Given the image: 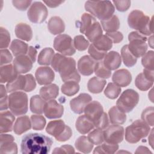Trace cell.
<instances>
[{
    "mask_svg": "<svg viewBox=\"0 0 154 154\" xmlns=\"http://www.w3.org/2000/svg\"><path fill=\"white\" fill-rule=\"evenodd\" d=\"M53 144L52 138L42 134L30 133L22 140L20 149L22 153L47 154Z\"/></svg>",
    "mask_w": 154,
    "mask_h": 154,
    "instance_id": "obj_1",
    "label": "cell"
},
{
    "mask_svg": "<svg viewBox=\"0 0 154 154\" xmlns=\"http://www.w3.org/2000/svg\"><path fill=\"white\" fill-rule=\"evenodd\" d=\"M51 64L53 69L59 73L63 82L80 81L81 76L76 68V61L73 58L57 53L54 55Z\"/></svg>",
    "mask_w": 154,
    "mask_h": 154,
    "instance_id": "obj_2",
    "label": "cell"
},
{
    "mask_svg": "<svg viewBox=\"0 0 154 154\" xmlns=\"http://www.w3.org/2000/svg\"><path fill=\"white\" fill-rule=\"evenodd\" d=\"M129 27L137 30L144 35L153 34V20L142 11L135 10L132 11L128 17Z\"/></svg>",
    "mask_w": 154,
    "mask_h": 154,
    "instance_id": "obj_3",
    "label": "cell"
},
{
    "mask_svg": "<svg viewBox=\"0 0 154 154\" xmlns=\"http://www.w3.org/2000/svg\"><path fill=\"white\" fill-rule=\"evenodd\" d=\"M85 10L100 20L110 18L115 11L112 2L109 1H87L85 3Z\"/></svg>",
    "mask_w": 154,
    "mask_h": 154,
    "instance_id": "obj_4",
    "label": "cell"
},
{
    "mask_svg": "<svg viewBox=\"0 0 154 154\" xmlns=\"http://www.w3.org/2000/svg\"><path fill=\"white\" fill-rule=\"evenodd\" d=\"M150 126L141 120L134 121L125 129V140L129 143H138L150 132Z\"/></svg>",
    "mask_w": 154,
    "mask_h": 154,
    "instance_id": "obj_5",
    "label": "cell"
},
{
    "mask_svg": "<svg viewBox=\"0 0 154 154\" xmlns=\"http://www.w3.org/2000/svg\"><path fill=\"white\" fill-rule=\"evenodd\" d=\"M8 108L14 116L26 114L28 109L27 94L23 91L12 92L8 96Z\"/></svg>",
    "mask_w": 154,
    "mask_h": 154,
    "instance_id": "obj_6",
    "label": "cell"
},
{
    "mask_svg": "<svg viewBox=\"0 0 154 154\" xmlns=\"http://www.w3.org/2000/svg\"><path fill=\"white\" fill-rule=\"evenodd\" d=\"M36 87L35 80L31 74L25 75H19L17 77L6 85V88L8 93H12L20 90L30 92L34 90Z\"/></svg>",
    "mask_w": 154,
    "mask_h": 154,
    "instance_id": "obj_7",
    "label": "cell"
},
{
    "mask_svg": "<svg viewBox=\"0 0 154 154\" xmlns=\"http://www.w3.org/2000/svg\"><path fill=\"white\" fill-rule=\"evenodd\" d=\"M128 40L129 42V44L128 45V49L136 58L143 57L146 53L147 38L146 35L138 31H132L129 34Z\"/></svg>",
    "mask_w": 154,
    "mask_h": 154,
    "instance_id": "obj_8",
    "label": "cell"
},
{
    "mask_svg": "<svg viewBox=\"0 0 154 154\" xmlns=\"http://www.w3.org/2000/svg\"><path fill=\"white\" fill-rule=\"evenodd\" d=\"M138 93L132 89L125 90L116 102V106L122 111L129 112L133 110L139 101Z\"/></svg>",
    "mask_w": 154,
    "mask_h": 154,
    "instance_id": "obj_9",
    "label": "cell"
},
{
    "mask_svg": "<svg viewBox=\"0 0 154 154\" xmlns=\"http://www.w3.org/2000/svg\"><path fill=\"white\" fill-rule=\"evenodd\" d=\"M54 48L64 56H71L76 52L72 38L67 34L57 35L54 40Z\"/></svg>",
    "mask_w": 154,
    "mask_h": 154,
    "instance_id": "obj_10",
    "label": "cell"
},
{
    "mask_svg": "<svg viewBox=\"0 0 154 154\" xmlns=\"http://www.w3.org/2000/svg\"><path fill=\"white\" fill-rule=\"evenodd\" d=\"M48 14L46 7L40 1L32 2L27 12L28 18L34 23H43L46 19Z\"/></svg>",
    "mask_w": 154,
    "mask_h": 154,
    "instance_id": "obj_11",
    "label": "cell"
},
{
    "mask_svg": "<svg viewBox=\"0 0 154 154\" xmlns=\"http://www.w3.org/2000/svg\"><path fill=\"white\" fill-rule=\"evenodd\" d=\"M124 128L118 125H108L103 131L104 141L109 143L119 144L123 140Z\"/></svg>",
    "mask_w": 154,
    "mask_h": 154,
    "instance_id": "obj_12",
    "label": "cell"
},
{
    "mask_svg": "<svg viewBox=\"0 0 154 154\" xmlns=\"http://www.w3.org/2000/svg\"><path fill=\"white\" fill-rule=\"evenodd\" d=\"M85 115L93 123L95 126L103 117L105 112L102 105L96 100L91 101L84 108Z\"/></svg>",
    "mask_w": 154,
    "mask_h": 154,
    "instance_id": "obj_13",
    "label": "cell"
},
{
    "mask_svg": "<svg viewBox=\"0 0 154 154\" xmlns=\"http://www.w3.org/2000/svg\"><path fill=\"white\" fill-rule=\"evenodd\" d=\"M92 100L91 96L87 93H81L70 101V108L73 112L78 114H82L85 107Z\"/></svg>",
    "mask_w": 154,
    "mask_h": 154,
    "instance_id": "obj_14",
    "label": "cell"
},
{
    "mask_svg": "<svg viewBox=\"0 0 154 154\" xmlns=\"http://www.w3.org/2000/svg\"><path fill=\"white\" fill-rule=\"evenodd\" d=\"M35 77L39 85H48L54 80L55 73L51 67L42 66L37 69Z\"/></svg>",
    "mask_w": 154,
    "mask_h": 154,
    "instance_id": "obj_15",
    "label": "cell"
},
{
    "mask_svg": "<svg viewBox=\"0 0 154 154\" xmlns=\"http://www.w3.org/2000/svg\"><path fill=\"white\" fill-rule=\"evenodd\" d=\"M64 112V107L55 100L52 99L46 102L44 108L45 116L49 119L60 118Z\"/></svg>",
    "mask_w": 154,
    "mask_h": 154,
    "instance_id": "obj_16",
    "label": "cell"
},
{
    "mask_svg": "<svg viewBox=\"0 0 154 154\" xmlns=\"http://www.w3.org/2000/svg\"><path fill=\"white\" fill-rule=\"evenodd\" d=\"M13 63L17 73L23 74L26 73L31 70L33 62L26 54L16 57Z\"/></svg>",
    "mask_w": 154,
    "mask_h": 154,
    "instance_id": "obj_17",
    "label": "cell"
},
{
    "mask_svg": "<svg viewBox=\"0 0 154 154\" xmlns=\"http://www.w3.org/2000/svg\"><path fill=\"white\" fill-rule=\"evenodd\" d=\"M96 62L89 55L82 56L78 61V70L84 76H90L93 72Z\"/></svg>",
    "mask_w": 154,
    "mask_h": 154,
    "instance_id": "obj_18",
    "label": "cell"
},
{
    "mask_svg": "<svg viewBox=\"0 0 154 154\" xmlns=\"http://www.w3.org/2000/svg\"><path fill=\"white\" fill-rule=\"evenodd\" d=\"M112 82L119 87H125L129 85L132 81V75L129 70L122 69L116 71L112 77Z\"/></svg>",
    "mask_w": 154,
    "mask_h": 154,
    "instance_id": "obj_19",
    "label": "cell"
},
{
    "mask_svg": "<svg viewBox=\"0 0 154 154\" xmlns=\"http://www.w3.org/2000/svg\"><path fill=\"white\" fill-rule=\"evenodd\" d=\"M104 66L109 70L117 69L121 65L122 58L119 53L116 51H110L106 54L103 58Z\"/></svg>",
    "mask_w": 154,
    "mask_h": 154,
    "instance_id": "obj_20",
    "label": "cell"
},
{
    "mask_svg": "<svg viewBox=\"0 0 154 154\" xmlns=\"http://www.w3.org/2000/svg\"><path fill=\"white\" fill-rule=\"evenodd\" d=\"M15 120L14 114L9 111L0 113V132L1 134L12 131L13 125Z\"/></svg>",
    "mask_w": 154,
    "mask_h": 154,
    "instance_id": "obj_21",
    "label": "cell"
},
{
    "mask_svg": "<svg viewBox=\"0 0 154 154\" xmlns=\"http://www.w3.org/2000/svg\"><path fill=\"white\" fill-rule=\"evenodd\" d=\"M66 127L67 125L62 120H52L48 123L46 128V131L57 140L63 134Z\"/></svg>",
    "mask_w": 154,
    "mask_h": 154,
    "instance_id": "obj_22",
    "label": "cell"
},
{
    "mask_svg": "<svg viewBox=\"0 0 154 154\" xmlns=\"http://www.w3.org/2000/svg\"><path fill=\"white\" fill-rule=\"evenodd\" d=\"M19 74L15 70L14 66L10 64L2 66L0 69V82L1 83L10 82L14 80Z\"/></svg>",
    "mask_w": 154,
    "mask_h": 154,
    "instance_id": "obj_23",
    "label": "cell"
},
{
    "mask_svg": "<svg viewBox=\"0 0 154 154\" xmlns=\"http://www.w3.org/2000/svg\"><path fill=\"white\" fill-rule=\"evenodd\" d=\"M32 127L31 121L27 116L18 117L13 126L14 132L17 135H21L29 130Z\"/></svg>",
    "mask_w": 154,
    "mask_h": 154,
    "instance_id": "obj_24",
    "label": "cell"
},
{
    "mask_svg": "<svg viewBox=\"0 0 154 154\" xmlns=\"http://www.w3.org/2000/svg\"><path fill=\"white\" fill-rule=\"evenodd\" d=\"M77 131L81 134H86L94 128L93 123L84 114L80 116L75 123Z\"/></svg>",
    "mask_w": 154,
    "mask_h": 154,
    "instance_id": "obj_25",
    "label": "cell"
},
{
    "mask_svg": "<svg viewBox=\"0 0 154 154\" xmlns=\"http://www.w3.org/2000/svg\"><path fill=\"white\" fill-rule=\"evenodd\" d=\"M17 38L29 42L32 37V31L31 26L25 23H19L17 24L14 29Z\"/></svg>",
    "mask_w": 154,
    "mask_h": 154,
    "instance_id": "obj_26",
    "label": "cell"
},
{
    "mask_svg": "<svg viewBox=\"0 0 154 154\" xmlns=\"http://www.w3.org/2000/svg\"><path fill=\"white\" fill-rule=\"evenodd\" d=\"M48 28L51 34L57 35L64 31L65 24L63 19L60 17L53 16L48 21Z\"/></svg>",
    "mask_w": 154,
    "mask_h": 154,
    "instance_id": "obj_27",
    "label": "cell"
},
{
    "mask_svg": "<svg viewBox=\"0 0 154 154\" xmlns=\"http://www.w3.org/2000/svg\"><path fill=\"white\" fill-rule=\"evenodd\" d=\"M40 96L45 100L55 99L59 94V88L55 84H50L40 89Z\"/></svg>",
    "mask_w": 154,
    "mask_h": 154,
    "instance_id": "obj_28",
    "label": "cell"
},
{
    "mask_svg": "<svg viewBox=\"0 0 154 154\" xmlns=\"http://www.w3.org/2000/svg\"><path fill=\"white\" fill-rule=\"evenodd\" d=\"M108 116L110 122L113 125H122L126 120V114L120 110L116 106H114L109 109Z\"/></svg>",
    "mask_w": 154,
    "mask_h": 154,
    "instance_id": "obj_29",
    "label": "cell"
},
{
    "mask_svg": "<svg viewBox=\"0 0 154 154\" xmlns=\"http://www.w3.org/2000/svg\"><path fill=\"white\" fill-rule=\"evenodd\" d=\"M46 102L40 95H34L30 99L29 108L32 112L41 114L44 112Z\"/></svg>",
    "mask_w": 154,
    "mask_h": 154,
    "instance_id": "obj_30",
    "label": "cell"
},
{
    "mask_svg": "<svg viewBox=\"0 0 154 154\" xmlns=\"http://www.w3.org/2000/svg\"><path fill=\"white\" fill-rule=\"evenodd\" d=\"M106 81L105 79L94 76L91 78L87 83V88L92 93L97 94L102 91Z\"/></svg>",
    "mask_w": 154,
    "mask_h": 154,
    "instance_id": "obj_31",
    "label": "cell"
},
{
    "mask_svg": "<svg viewBox=\"0 0 154 154\" xmlns=\"http://www.w3.org/2000/svg\"><path fill=\"white\" fill-rule=\"evenodd\" d=\"M28 45L27 43L18 39H14L11 43L10 49L15 57L26 55L28 50Z\"/></svg>",
    "mask_w": 154,
    "mask_h": 154,
    "instance_id": "obj_32",
    "label": "cell"
},
{
    "mask_svg": "<svg viewBox=\"0 0 154 154\" xmlns=\"http://www.w3.org/2000/svg\"><path fill=\"white\" fill-rule=\"evenodd\" d=\"M100 23L102 28L106 32L117 31L120 27L119 19L116 15L112 16L106 20H100Z\"/></svg>",
    "mask_w": 154,
    "mask_h": 154,
    "instance_id": "obj_33",
    "label": "cell"
},
{
    "mask_svg": "<svg viewBox=\"0 0 154 154\" xmlns=\"http://www.w3.org/2000/svg\"><path fill=\"white\" fill-rule=\"evenodd\" d=\"M93 144H92L88 139V138L84 135L79 137L75 141L76 149L84 153H89L91 152L93 148Z\"/></svg>",
    "mask_w": 154,
    "mask_h": 154,
    "instance_id": "obj_34",
    "label": "cell"
},
{
    "mask_svg": "<svg viewBox=\"0 0 154 154\" xmlns=\"http://www.w3.org/2000/svg\"><path fill=\"white\" fill-rule=\"evenodd\" d=\"M101 25L99 22H95L84 34L89 41L93 43L100 38L103 34Z\"/></svg>",
    "mask_w": 154,
    "mask_h": 154,
    "instance_id": "obj_35",
    "label": "cell"
},
{
    "mask_svg": "<svg viewBox=\"0 0 154 154\" xmlns=\"http://www.w3.org/2000/svg\"><path fill=\"white\" fill-rule=\"evenodd\" d=\"M96 18L89 13H84L81 18L80 22H79L78 25L79 27V31L82 34H85L87 29H88L95 22H96Z\"/></svg>",
    "mask_w": 154,
    "mask_h": 154,
    "instance_id": "obj_36",
    "label": "cell"
},
{
    "mask_svg": "<svg viewBox=\"0 0 154 154\" xmlns=\"http://www.w3.org/2000/svg\"><path fill=\"white\" fill-rule=\"evenodd\" d=\"M55 55L54 51L51 48H45L42 49L38 56V63L40 65L48 66L51 64Z\"/></svg>",
    "mask_w": 154,
    "mask_h": 154,
    "instance_id": "obj_37",
    "label": "cell"
},
{
    "mask_svg": "<svg viewBox=\"0 0 154 154\" xmlns=\"http://www.w3.org/2000/svg\"><path fill=\"white\" fill-rule=\"evenodd\" d=\"M153 84V81L146 77L143 73L138 74L135 80V85L137 88L141 91H147Z\"/></svg>",
    "mask_w": 154,
    "mask_h": 154,
    "instance_id": "obj_38",
    "label": "cell"
},
{
    "mask_svg": "<svg viewBox=\"0 0 154 154\" xmlns=\"http://www.w3.org/2000/svg\"><path fill=\"white\" fill-rule=\"evenodd\" d=\"M92 44L98 50L106 52L110 50L112 46V41L106 34L102 35L100 38L92 43Z\"/></svg>",
    "mask_w": 154,
    "mask_h": 154,
    "instance_id": "obj_39",
    "label": "cell"
},
{
    "mask_svg": "<svg viewBox=\"0 0 154 154\" xmlns=\"http://www.w3.org/2000/svg\"><path fill=\"white\" fill-rule=\"evenodd\" d=\"M61 90L64 94L67 96H72L79 91V85L78 82L75 81H66L62 85Z\"/></svg>",
    "mask_w": 154,
    "mask_h": 154,
    "instance_id": "obj_40",
    "label": "cell"
},
{
    "mask_svg": "<svg viewBox=\"0 0 154 154\" xmlns=\"http://www.w3.org/2000/svg\"><path fill=\"white\" fill-rule=\"evenodd\" d=\"M121 56L124 64L128 67L134 66L137 61V58L134 56L129 51L128 45L122 47L121 49Z\"/></svg>",
    "mask_w": 154,
    "mask_h": 154,
    "instance_id": "obj_41",
    "label": "cell"
},
{
    "mask_svg": "<svg viewBox=\"0 0 154 154\" xmlns=\"http://www.w3.org/2000/svg\"><path fill=\"white\" fill-rule=\"evenodd\" d=\"M119 149L118 144L109 143L105 142L102 143L101 145L96 147L93 153H106V154H112L116 152Z\"/></svg>",
    "mask_w": 154,
    "mask_h": 154,
    "instance_id": "obj_42",
    "label": "cell"
},
{
    "mask_svg": "<svg viewBox=\"0 0 154 154\" xmlns=\"http://www.w3.org/2000/svg\"><path fill=\"white\" fill-rule=\"evenodd\" d=\"M94 72L97 77L104 79L109 78L111 75V71L108 69L104 66L102 60L96 62L94 66Z\"/></svg>",
    "mask_w": 154,
    "mask_h": 154,
    "instance_id": "obj_43",
    "label": "cell"
},
{
    "mask_svg": "<svg viewBox=\"0 0 154 154\" xmlns=\"http://www.w3.org/2000/svg\"><path fill=\"white\" fill-rule=\"evenodd\" d=\"M121 87L114 84L109 82L106 88L104 90L105 95L109 99H116L121 93Z\"/></svg>",
    "mask_w": 154,
    "mask_h": 154,
    "instance_id": "obj_44",
    "label": "cell"
},
{
    "mask_svg": "<svg viewBox=\"0 0 154 154\" xmlns=\"http://www.w3.org/2000/svg\"><path fill=\"white\" fill-rule=\"evenodd\" d=\"M87 138L88 140L94 145L101 144L104 141L103 131L96 128L89 133Z\"/></svg>",
    "mask_w": 154,
    "mask_h": 154,
    "instance_id": "obj_45",
    "label": "cell"
},
{
    "mask_svg": "<svg viewBox=\"0 0 154 154\" xmlns=\"http://www.w3.org/2000/svg\"><path fill=\"white\" fill-rule=\"evenodd\" d=\"M32 128L34 130H43L46 125V120L42 115H32L31 116Z\"/></svg>",
    "mask_w": 154,
    "mask_h": 154,
    "instance_id": "obj_46",
    "label": "cell"
},
{
    "mask_svg": "<svg viewBox=\"0 0 154 154\" xmlns=\"http://www.w3.org/2000/svg\"><path fill=\"white\" fill-rule=\"evenodd\" d=\"M73 45L76 49L79 51H83L88 48L90 43L82 35H78L74 37Z\"/></svg>",
    "mask_w": 154,
    "mask_h": 154,
    "instance_id": "obj_47",
    "label": "cell"
},
{
    "mask_svg": "<svg viewBox=\"0 0 154 154\" xmlns=\"http://www.w3.org/2000/svg\"><path fill=\"white\" fill-rule=\"evenodd\" d=\"M153 57L154 52L153 51L147 52L142 57L141 63L145 69L153 70Z\"/></svg>",
    "mask_w": 154,
    "mask_h": 154,
    "instance_id": "obj_48",
    "label": "cell"
},
{
    "mask_svg": "<svg viewBox=\"0 0 154 154\" xmlns=\"http://www.w3.org/2000/svg\"><path fill=\"white\" fill-rule=\"evenodd\" d=\"M10 35L7 29L0 28V48L1 49H6L10 45Z\"/></svg>",
    "mask_w": 154,
    "mask_h": 154,
    "instance_id": "obj_49",
    "label": "cell"
},
{
    "mask_svg": "<svg viewBox=\"0 0 154 154\" xmlns=\"http://www.w3.org/2000/svg\"><path fill=\"white\" fill-rule=\"evenodd\" d=\"M153 107L149 106L144 109L141 114L142 120L151 126H153Z\"/></svg>",
    "mask_w": 154,
    "mask_h": 154,
    "instance_id": "obj_50",
    "label": "cell"
},
{
    "mask_svg": "<svg viewBox=\"0 0 154 154\" xmlns=\"http://www.w3.org/2000/svg\"><path fill=\"white\" fill-rule=\"evenodd\" d=\"M0 153H17V146L14 141L0 145Z\"/></svg>",
    "mask_w": 154,
    "mask_h": 154,
    "instance_id": "obj_51",
    "label": "cell"
},
{
    "mask_svg": "<svg viewBox=\"0 0 154 154\" xmlns=\"http://www.w3.org/2000/svg\"><path fill=\"white\" fill-rule=\"evenodd\" d=\"M88 52L93 59H94L95 61H102L106 54V52H103L96 49L93 44H91L89 46Z\"/></svg>",
    "mask_w": 154,
    "mask_h": 154,
    "instance_id": "obj_52",
    "label": "cell"
},
{
    "mask_svg": "<svg viewBox=\"0 0 154 154\" xmlns=\"http://www.w3.org/2000/svg\"><path fill=\"white\" fill-rule=\"evenodd\" d=\"M114 5L116 7V9L121 12H124L127 11L129 8L131 7V2L129 0H124V1H113Z\"/></svg>",
    "mask_w": 154,
    "mask_h": 154,
    "instance_id": "obj_53",
    "label": "cell"
},
{
    "mask_svg": "<svg viewBox=\"0 0 154 154\" xmlns=\"http://www.w3.org/2000/svg\"><path fill=\"white\" fill-rule=\"evenodd\" d=\"M1 66L5 65L11 63L13 60V57L10 51L7 49H1Z\"/></svg>",
    "mask_w": 154,
    "mask_h": 154,
    "instance_id": "obj_54",
    "label": "cell"
},
{
    "mask_svg": "<svg viewBox=\"0 0 154 154\" xmlns=\"http://www.w3.org/2000/svg\"><path fill=\"white\" fill-rule=\"evenodd\" d=\"M12 3L14 7H15L17 10L20 11L26 10L29 6L32 3V1H20V0H13Z\"/></svg>",
    "mask_w": 154,
    "mask_h": 154,
    "instance_id": "obj_55",
    "label": "cell"
},
{
    "mask_svg": "<svg viewBox=\"0 0 154 154\" xmlns=\"http://www.w3.org/2000/svg\"><path fill=\"white\" fill-rule=\"evenodd\" d=\"M106 35L111 39L112 42L114 43H119L121 42L123 38V35L122 33L117 31L112 32H106Z\"/></svg>",
    "mask_w": 154,
    "mask_h": 154,
    "instance_id": "obj_56",
    "label": "cell"
},
{
    "mask_svg": "<svg viewBox=\"0 0 154 154\" xmlns=\"http://www.w3.org/2000/svg\"><path fill=\"white\" fill-rule=\"evenodd\" d=\"M75 153V149L72 146L66 144V145H63L60 147L55 148L52 152V153Z\"/></svg>",
    "mask_w": 154,
    "mask_h": 154,
    "instance_id": "obj_57",
    "label": "cell"
},
{
    "mask_svg": "<svg viewBox=\"0 0 154 154\" xmlns=\"http://www.w3.org/2000/svg\"><path fill=\"white\" fill-rule=\"evenodd\" d=\"M72 129L69 126H68L67 125L66 129L64 131V132H63V134L60 137H58L57 139V140L58 141H60V142H64V141H66L69 140L70 138V137H72Z\"/></svg>",
    "mask_w": 154,
    "mask_h": 154,
    "instance_id": "obj_58",
    "label": "cell"
},
{
    "mask_svg": "<svg viewBox=\"0 0 154 154\" xmlns=\"http://www.w3.org/2000/svg\"><path fill=\"white\" fill-rule=\"evenodd\" d=\"M0 144H3L7 143L14 141V138L13 136L10 134H4L3 133L1 134L0 138Z\"/></svg>",
    "mask_w": 154,
    "mask_h": 154,
    "instance_id": "obj_59",
    "label": "cell"
},
{
    "mask_svg": "<svg viewBox=\"0 0 154 154\" xmlns=\"http://www.w3.org/2000/svg\"><path fill=\"white\" fill-rule=\"evenodd\" d=\"M37 54V51L35 49V48L31 46H29L26 55L31 58V60L33 63H35L36 60Z\"/></svg>",
    "mask_w": 154,
    "mask_h": 154,
    "instance_id": "obj_60",
    "label": "cell"
},
{
    "mask_svg": "<svg viewBox=\"0 0 154 154\" xmlns=\"http://www.w3.org/2000/svg\"><path fill=\"white\" fill-rule=\"evenodd\" d=\"M45 4H46L49 7L51 8H55L59 6L61 4L64 2V1H43Z\"/></svg>",
    "mask_w": 154,
    "mask_h": 154,
    "instance_id": "obj_61",
    "label": "cell"
},
{
    "mask_svg": "<svg viewBox=\"0 0 154 154\" xmlns=\"http://www.w3.org/2000/svg\"><path fill=\"white\" fill-rule=\"evenodd\" d=\"M136 153H152V152L149 150V149L145 146H139L137 149V150L135 151Z\"/></svg>",
    "mask_w": 154,
    "mask_h": 154,
    "instance_id": "obj_62",
    "label": "cell"
},
{
    "mask_svg": "<svg viewBox=\"0 0 154 154\" xmlns=\"http://www.w3.org/2000/svg\"><path fill=\"white\" fill-rule=\"evenodd\" d=\"M150 135L149 137V143L151 146L152 148H153V129H152L150 132Z\"/></svg>",
    "mask_w": 154,
    "mask_h": 154,
    "instance_id": "obj_63",
    "label": "cell"
},
{
    "mask_svg": "<svg viewBox=\"0 0 154 154\" xmlns=\"http://www.w3.org/2000/svg\"><path fill=\"white\" fill-rule=\"evenodd\" d=\"M153 35H152L149 38V39H148V43H149V46L153 49Z\"/></svg>",
    "mask_w": 154,
    "mask_h": 154,
    "instance_id": "obj_64",
    "label": "cell"
}]
</instances>
